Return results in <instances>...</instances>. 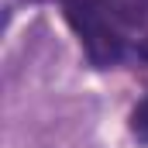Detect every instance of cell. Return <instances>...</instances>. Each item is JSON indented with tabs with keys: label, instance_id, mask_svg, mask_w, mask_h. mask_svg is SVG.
I'll use <instances>...</instances> for the list:
<instances>
[{
	"label": "cell",
	"instance_id": "cell-1",
	"mask_svg": "<svg viewBox=\"0 0 148 148\" xmlns=\"http://www.w3.org/2000/svg\"><path fill=\"white\" fill-rule=\"evenodd\" d=\"M62 10H66L69 24L76 28V35H79L93 66H114L124 55L121 28L107 14L103 0H62Z\"/></svg>",
	"mask_w": 148,
	"mask_h": 148
},
{
	"label": "cell",
	"instance_id": "cell-2",
	"mask_svg": "<svg viewBox=\"0 0 148 148\" xmlns=\"http://www.w3.org/2000/svg\"><path fill=\"white\" fill-rule=\"evenodd\" d=\"M107 14L117 28H141L148 24V0H103Z\"/></svg>",
	"mask_w": 148,
	"mask_h": 148
},
{
	"label": "cell",
	"instance_id": "cell-3",
	"mask_svg": "<svg viewBox=\"0 0 148 148\" xmlns=\"http://www.w3.org/2000/svg\"><path fill=\"white\" fill-rule=\"evenodd\" d=\"M131 131H134L138 138H148V97L134 107V114H131Z\"/></svg>",
	"mask_w": 148,
	"mask_h": 148
},
{
	"label": "cell",
	"instance_id": "cell-4",
	"mask_svg": "<svg viewBox=\"0 0 148 148\" xmlns=\"http://www.w3.org/2000/svg\"><path fill=\"white\" fill-rule=\"evenodd\" d=\"M138 55L148 62V38H141V41H138Z\"/></svg>",
	"mask_w": 148,
	"mask_h": 148
}]
</instances>
